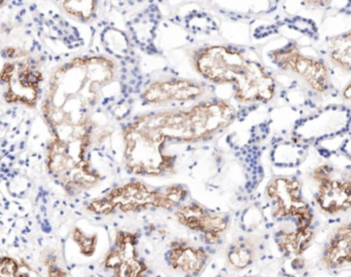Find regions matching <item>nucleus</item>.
Instances as JSON below:
<instances>
[{
  "instance_id": "423d86ee",
  "label": "nucleus",
  "mask_w": 351,
  "mask_h": 277,
  "mask_svg": "<svg viewBox=\"0 0 351 277\" xmlns=\"http://www.w3.org/2000/svg\"><path fill=\"white\" fill-rule=\"evenodd\" d=\"M266 194L274 219L295 220V227H312L313 211L302 195V182L293 176H277L267 185Z\"/></svg>"
},
{
  "instance_id": "0eeeda50",
  "label": "nucleus",
  "mask_w": 351,
  "mask_h": 277,
  "mask_svg": "<svg viewBox=\"0 0 351 277\" xmlns=\"http://www.w3.org/2000/svg\"><path fill=\"white\" fill-rule=\"evenodd\" d=\"M350 127V107L328 105L297 121L291 133L302 143L315 144L344 135Z\"/></svg>"
},
{
  "instance_id": "aec40b11",
  "label": "nucleus",
  "mask_w": 351,
  "mask_h": 277,
  "mask_svg": "<svg viewBox=\"0 0 351 277\" xmlns=\"http://www.w3.org/2000/svg\"><path fill=\"white\" fill-rule=\"evenodd\" d=\"M67 14L80 21H89L95 16L97 1H63L61 2Z\"/></svg>"
},
{
  "instance_id": "2eb2a0df",
  "label": "nucleus",
  "mask_w": 351,
  "mask_h": 277,
  "mask_svg": "<svg viewBox=\"0 0 351 277\" xmlns=\"http://www.w3.org/2000/svg\"><path fill=\"white\" fill-rule=\"evenodd\" d=\"M322 262L328 269L351 265V224L337 228L324 246Z\"/></svg>"
},
{
  "instance_id": "7ed1b4c3",
  "label": "nucleus",
  "mask_w": 351,
  "mask_h": 277,
  "mask_svg": "<svg viewBox=\"0 0 351 277\" xmlns=\"http://www.w3.org/2000/svg\"><path fill=\"white\" fill-rule=\"evenodd\" d=\"M89 137L71 143L53 137L49 144V172L65 189L75 193L92 188L99 182V174L92 170L91 163L85 158Z\"/></svg>"
},
{
  "instance_id": "f03ea898",
  "label": "nucleus",
  "mask_w": 351,
  "mask_h": 277,
  "mask_svg": "<svg viewBox=\"0 0 351 277\" xmlns=\"http://www.w3.org/2000/svg\"><path fill=\"white\" fill-rule=\"evenodd\" d=\"M114 75V62L102 57H77L55 71L42 107L54 137L67 142L89 133L98 90Z\"/></svg>"
},
{
  "instance_id": "b1692460",
  "label": "nucleus",
  "mask_w": 351,
  "mask_h": 277,
  "mask_svg": "<svg viewBox=\"0 0 351 277\" xmlns=\"http://www.w3.org/2000/svg\"><path fill=\"white\" fill-rule=\"evenodd\" d=\"M43 264L48 269L49 277H66L67 272L58 265V258L55 252L43 254Z\"/></svg>"
},
{
  "instance_id": "5701e85b",
  "label": "nucleus",
  "mask_w": 351,
  "mask_h": 277,
  "mask_svg": "<svg viewBox=\"0 0 351 277\" xmlns=\"http://www.w3.org/2000/svg\"><path fill=\"white\" fill-rule=\"evenodd\" d=\"M73 239L79 246L82 254H85V256H92L94 252H95L96 244H97V236L87 235L79 228H75L73 230Z\"/></svg>"
},
{
  "instance_id": "20e7f679",
  "label": "nucleus",
  "mask_w": 351,
  "mask_h": 277,
  "mask_svg": "<svg viewBox=\"0 0 351 277\" xmlns=\"http://www.w3.org/2000/svg\"><path fill=\"white\" fill-rule=\"evenodd\" d=\"M188 191L180 185L152 189L141 181H132L112 189L104 196L112 213H139L149 209H171L186 199Z\"/></svg>"
},
{
  "instance_id": "bb28decb",
  "label": "nucleus",
  "mask_w": 351,
  "mask_h": 277,
  "mask_svg": "<svg viewBox=\"0 0 351 277\" xmlns=\"http://www.w3.org/2000/svg\"><path fill=\"white\" fill-rule=\"evenodd\" d=\"M143 274H145V273H132V274L127 275V276L124 277H145Z\"/></svg>"
},
{
  "instance_id": "412c9836",
  "label": "nucleus",
  "mask_w": 351,
  "mask_h": 277,
  "mask_svg": "<svg viewBox=\"0 0 351 277\" xmlns=\"http://www.w3.org/2000/svg\"><path fill=\"white\" fill-rule=\"evenodd\" d=\"M254 260V250L247 244H238L228 252V261L236 269H245Z\"/></svg>"
},
{
  "instance_id": "4468645a",
  "label": "nucleus",
  "mask_w": 351,
  "mask_h": 277,
  "mask_svg": "<svg viewBox=\"0 0 351 277\" xmlns=\"http://www.w3.org/2000/svg\"><path fill=\"white\" fill-rule=\"evenodd\" d=\"M203 92L204 88L200 84L188 80L158 81L145 90L143 98L151 104H161L170 101L194 100Z\"/></svg>"
},
{
  "instance_id": "393cba45",
  "label": "nucleus",
  "mask_w": 351,
  "mask_h": 277,
  "mask_svg": "<svg viewBox=\"0 0 351 277\" xmlns=\"http://www.w3.org/2000/svg\"><path fill=\"white\" fill-rule=\"evenodd\" d=\"M340 151L343 155L351 159V135L343 140L340 145Z\"/></svg>"
},
{
  "instance_id": "dca6fc26",
  "label": "nucleus",
  "mask_w": 351,
  "mask_h": 277,
  "mask_svg": "<svg viewBox=\"0 0 351 277\" xmlns=\"http://www.w3.org/2000/svg\"><path fill=\"white\" fill-rule=\"evenodd\" d=\"M138 236V233L134 232L119 231L114 248L106 254L102 266L108 270L114 271L124 263L138 258L136 250Z\"/></svg>"
},
{
  "instance_id": "9d476101",
  "label": "nucleus",
  "mask_w": 351,
  "mask_h": 277,
  "mask_svg": "<svg viewBox=\"0 0 351 277\" xmlns=\"http://www.w3.org/2000/svg\"><path fill=\"white\" fill-rule=\"evenodd\" d=\"M1 78L7 84L5 101L8 103L36 106L43 75L30 63L24 61L7 64L3 67Z\"/></svg>"
},
{
  "instance_id": "6e6552de",
  "label": "nucleus",
  "mask_w": 351,
  "mask_h": 277,
  "mask_svg": "<svg viewBox=\"0 0 351 277\" xmlns=\"http://www.w3.org/2000/svg\"><path fill=\"white\" fill-rule=\"evenodd\" d=\"M250 59L239 49L230 47H209L203 49L196 60L199 73L215 83L235 85L245 72Z\"/></svg>"
},
{
  "instance_id": "4be33fe9",
  "label": "nucleus",
  "mask_w": 351,
  "mask_h": 277,
  "mask_svg": "<svg viewBox=\"0 0 351 277\" xmlns=\"http://www.w3.org/2000/svg\"><path fill=\"white\" fill-rule=\"evenodd\" d=\"M0 277H32V275L16 259L3 256L0 260Z\"/></svg>"
},
{
  "instance_id": "6ab92c4d",
  "label": "nucleus",
  "mask_w": 351,
  "mask_h": 277,
  "mask_svg": "<svg viewBox=\"0 0 351 277\" xmlns=\"http://www.w3.org/2000/svg\"><path fill=\"white\" fill-rule=\"evenodd\" d=\"M330 63L345 72H351V30L332 37L326 45Z\"/></svg>"
},
{
  "instance_id": "f8f14e48",
  "label": "nucleus",
  "mask_w": 351,
  "mask_h": 277,
  "mask_svg": "<svg viewBox=\"0 0 351 277\" xmlns=\"http://www.w3.org/2000/svg\"><path fill=\"white\" fill-rule=\"evenodd\" d=\"M176 217L184 227L203 234L205 241L208 244L217 243L229 224L227 217L207 211L198 203L178 207Z\"/></svg>"
},
{
  "instance_id": "a878e982",
  "label": "nucleus",
  "mask_w": 351,
  "mask_h": 277,
  "mask_svg": "<svg viewBox=\"0 0 351 277\" xmlns=\"http://www.w3.org/2000/svg\"><path fill=\"white\" fill-rule=\"evenodd\" d=\"M343 98H344L345 101L351 104V82L344 88L343 90Z\"/></svg>"
},
{
  "instance_id": "f257e3e1",
  "label": "nucleus",
  "mask_w": 351,
  "mask_h": 277,
  "mask_svg": "<svg viewBox=\"0 0 351 277\" xmlns=\"http://www.w3.org/2000/svg\"><path fill=\"white\" fill-rule=\"evenodd\" d=\"M236 111L226 101L202 103L186 110L163 111L141 116L125 131V166L136 176L173 174L176 161L164 154L167 142H193L227 129Z\"/></svg>"
},
{
  "instance_id": "39448f33",
  "label": "nucleus",
  "mask_w": 351,
  "mask_h": 277,
  "mask_svg": "<svg viewBox=\"0 0 351 277\" xmlns=\"http://www.w3.org/2000/svg\"><path fill=\"white\" fill-rule=\"evenodd\" d=\"M269 59L283 72L301 78L314 92L326 94L330 90L328 67L322 59L302 53L295 42L287 43L280 49L269 51Z\"/></svg>"
},
{
  "instance_id": "9b49d317",
  "label": "nucleus",
  "mask_w": 351,
  "mask_h": 277,
  "mask_svg": "<svg viewBox=\"0 0 351 277\" xmlns=\"http://www.w3.org/2000/svg\"><path fill=\"white\" fill-rule=\"evenodd\" d=\"M276 81L262 64L250 60L241 79L234 85V96L241 103H268L274 98Z\"/></svg>"
},
{
  "instance_id": "a211bd4d",
  "label": "nucleus",
  "mask_w": 351,
  "mask_h": 277,
  "mask_svg": "<svg viewBox=\"0 0 351 277\" xmlns=\"http://www.w3.org/2000/svg\"><path fill=\"white\" fill-rule=\"evenodd\" d=\"M307 144L293 140H285L273 147L271 157L278 166H299L307 154Z\"/></svg>"
},
{
  "instance_id": "ddd939ff",
  "label": "nucleus",
  "mask_w": 351,
  "mask_h": 277,
  "mask_svg": "<svg viewBox=\"0 0 351 277\" xmlns=\"http://www.w3.org/2000/svg\"><path fill=\"white\" fill-rule=\"evenodd\" d=\"M210 254L205 248L190 246L184 241H173L166 254L168 264L186 277H198L208 263Z\"/></svg>"
},
{
  "instance_id": "f3484780",
  "label": "nucleus",
  "mask_w": 351,
  "mask_h": 277,
  "mask_svg": "<svg viewBox=\"0 0 351 277\" xmlns=\"http://www.w3.org/2000/svg\"><path fill=\"white\" fill-rule=\"evenodd\" d=\"M312 227H295V230H279L275 234V242L285 256H300L313 239Z\"/></svg>"
},
{
  "instance_id": "1a4fd4ad",
  "label": "nucleus",
  "mask_w": 351,
  "mask_h": 277,
  "mask_svg": "<svg viewBox=\"0 0 351 277\" xmlns=\"http://www.w3.org/2000/svg\"><path fill=\"white\" fill-rule=\"evenodd\" d=\"M334 168L322 164L312 172L318 183L315 200L318 207L328 215H337L351 207V179L334 178Z\"/></svg>"
}]
</instances>
